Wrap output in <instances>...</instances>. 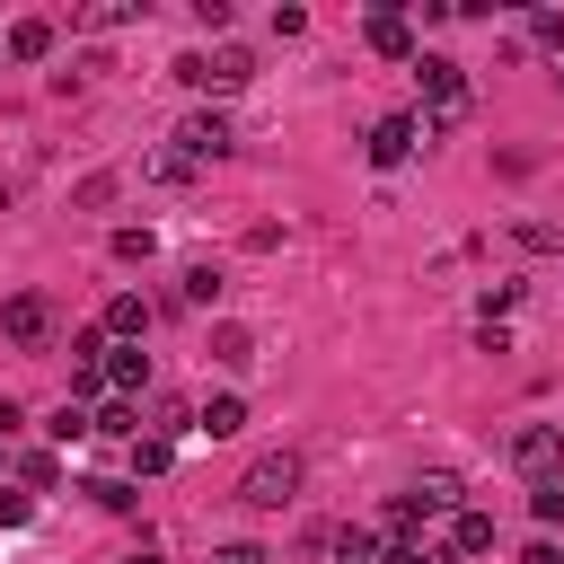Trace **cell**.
<instances>
[{"label": "cell", "instance_id": "6da1fadb", "mask_svg": "<svg viewBox=\"0 0 564 564\" xmlns=\"http://www.w3.org/2000/svg\"><path fill=\"white\" fill-rule=\"evenodd\" d=\"M300 494V458L291 449H264V458H247V476H238V502H256V511H282Z\"/></svg>", "mask_w": 564, "mask_h": 564}, {"label": "cell", "instance_id": "7a4b0ae2", "mask_svg": "<svg viewBox=\"0 0 564 564\" xmlns=\"http://www.w3.org/2000/svg\"><path fill=\"white\" fill-rule=\"evenodd\" d=\"M176 79H185V88H247V79H256V53H247V44H212V53H185Z\"/></svg>", "mask_w": 564, "mask_h": 564}, {"label": "cell", "instance_id": "3957f363", "mask_svg": "<svg viewBox=\"0 0 564 564\" xmlns=\"http://www.w3.org/2000/svg\"><path fill=\"white\" fill-rule=\"evenodd\" d=\"M0 335H9V344H18V352H44V344H53V335H62V308H53V300H44V291H18V300H9V308H0Z\"/></svg>", "mask_w": 564, "mask_h": 564}, {"label": "cell", "instance_id": "277c9868", "mask_svg": "<svg viewBox=\"0 0 564 564\" xmlns=\"http://www.w3.org/2000/svg\"><path fill=\"white\" fill-rule=\"evenodd\" d=\"M229 141H238L229 115H185V123H176V150H185L194 167H203V159H229Z\"/></svg>", "mask_w": 564, "mask_h": 564}, {"label": "cell", "instance_id": "5b68a950", "mask_svg": "<svg viewBox=\"0 0 564 564\" xmlns=\"http://www.w3.org/2000/svg\"><path fill=\"white\" fill-rule=\"evenodd\" d=\"M511 458H520V476H538V485H546V476L564 467V432H555V423H529V432L511 441Z\"/></svg>", "mask_w": 564, "mask_h": 564}, {"label": "cell", "instance_id": "8992f818", "mask_svg": "<svg viewBox=\"0 0 564 564\" xmlns=\"http://www.w3.org/2000/svg\"><path fill=\"white\" fill-rule=\"evenodd\" d=\"M414 141H423V123H414V115H379V123H370V159H379V167L414 159Z\"/></svg>", "mask_w": 564, "mask_h": 564}, {"label": "cell", "instance_id": "52a82bcc", "mask_svg": "<svg viewBox=\"0 0 564 564\" xmlns=\"http://www.w3.org/2000/svg\"><path fill=\"white\" fill-rule=\"evenodd\" d=\"M361 35H370V53H388V62H414V26H405L397 9H370V26H361Z\"/></svg>", "mask_w": 564, "mask_h": 564}, {"label": "cell", "instance_id": "ba28073f", "mask_svg": "<svg viewBox=\"0 0 564 564\" xmlns=\"http://www.w3.org/2000/svg\"><path fill=\"white\" fill-rule=\"evenodd\" d=\"M485 546H494V520H485V511H449L441 555H485Z\"/></svg>", "mask_w": 564, "mask_h": 564}, {"label": "cell", "instance_id": "9c48e42d", "mask_svg": "<svg viewBox=\"0 0 564 564\" xmlns=\"http://www.w3.org/2000/svg\"><path fill=\"white\" fill-rule=\"evenodd\" d=\"M194 432H212V441H229V432H247V405L220 388V397H203V414H194Z\"/></svg>", "mask_w": 564, "mask_h": 564}, {"label": "cell", "instance_id": "30bf717a", "mask_svg": "<svg viewBox=\"0 0 564 564\" xmlns=\"http://www.w3.org/2000/svg\"><path fill=\"white\" fill-rule=\"evenodd\" d=\"M106 335H150V300L141 291H115L106 300Z\"/></svg>", "mask_w": 564, "mask_h": 564}, {"label": "cell", "instance_id": "8fae6325", "mask_svg": "<svg viewBox=\"0 0 564 564\" xmlns=\"http://www.w3.org/2000/svg\"><path fill=\"white\" fill-rule=\"evenodd\" d=\"M9 53H18V62H44V53H53V18H18V26H9Z\"/></svg>", "mask_w": 564, "mask_h": 564}, {"label": "cell", "instance_id": "7c38bea8", "mask_svg": "<svg viewBox=\"0 0 564 564\" xmlns=\"http://www.w3.org/2000/svg\"><path fill=\"white\" fill-rule=\"evenodd\" d=\"M212 361H220V370H247V361H256V335H247V326H212Z\"/></svg>", "mask_w": 564, "mask_h": 564}, {"label": "cell", "instance_id": "4fadbf2b", "mask_svg": "<svg viewBox=\"0 0 564 564\" xmlns=\"http://www.w3.org/2000/svg\"><path fill=\"white\" fill-rule=\"evenodd\" d=\"M141 379H150L141 352H106V388H115V397H141Z\"/></svg>", "mask_w": 564, "mask_h": 564}, {"label": "cell", "instance_id": "5bb4252c", "mask_svg": "<svg viewBox=\"0 0 564 564\" xmlns=\"http://www.w3.org/2000/svg\"><path fill=\"white\" fill-rule=\"evenodd\" d=\"M44 432H53V441H88V432H97V414H88V405H79V397H62V405H53V423H44Z\"/></svg>", "mask_w": 564, "mask_h": 564}, {"label": "cell", "instance_id": "9a60e30c", "mask_svg": "<svg viewBox=\"0 0 564 564\" xmlns=\"http://www.w3.org/2000/svg\"><path fill=\"white\" fill-rule=\"evenodd\" d=\"M511 238H520L529 256H564V229H555V220H511Z\"/></svg>", "mask_w": 564, "mask_h": 564}, {"label": "cell", "instance_id": "2e32d148", "mask_svg": "<svg viewBox=\"0 0 564 564\" xmlns=\"http://www.w3.org/2000/svg\"><path fill=\"white\" fill-rule=\"evenodd\" d=\"M229 282H220V264H185V308H212Z\"/></svg>", "mask_w": 564, "mask_h": 564}, {"label": "cell", "instance_id": "e0dca14e", "mask_svg": "<svg viewBox=\"0 0 564 564\" xmlns=\"http://www.w3.org/2000/svg\"><path fill=\"white\" fill-rule=\"evenodd\" d=\"M185 176H194L185 150H150V185H185Z\"/></svg>", "mask_w": 564, "mask_h": 564}, {"label": "cell", "instance_id": "ac0fdd59", "mask_svg": "<svg viewBox=\"0 0 564 564\" xmlns=\"http://www.w3.org/2000/svg\"><path fill=\"white\" fill-rule=\"evenodd\" d=\"M97 432H115V441H141V414H132V397H115V405L97 414Z\"/></svg>", "mask_w": 564, "mask_h": 564}, {"label": "cell", "instance_id": "d6986e66", "mask_svg": "<svg viewBox=\"0 0 564 564\" xmlns=\"http://www.w3.org/2000/svg\"><path fill=\"white\" fill-rule=\"evenodd\" d=\"M167 458H176V449H167V441H159V432H141V441H132V467H141V476H159V467H167Z\"/></svg>", "mask_w": 564, "mask_h": 564}, {"label": "cell", "instance_id": "ffe728a7", "mask_svg": "<svg viewBox=\"0 0 564 564\" xmlns=\"http://www.w3.org/2000/svg\"><path fill=\"white\" fill-rule=\"evenodd\" d=\"M529 511H538V520H564V476H546V485H529Z\"/></svg>", "mask_w": 564, "mask_h": 564}, {"label": "cell", "instance_id": "44dd1931", "mask_svg": "<svg viewBox=\"0 0 564 564\" xmlns=\"http://www.w3.org/2000/svg\"><path fill=\"white\" fill-rule=\"evenodd\" d=\"M115 256L123 264H150V229H115Z\"/></svg>", "mask_w": 564, "mask_h": 564}, {"label": "cell", "instance_id": "7402d4cb", "mask_svg": "<svg viewBox=\"0 0 564 564\" xmlns=\"http://www.w3.org/2000/svg\"><path fill=\"white\" fill-rule=\"evenodd\" d=\"M88 494H97V502H106V511H132V485H123V476H97V485H88Z\"/></svg>", "mask_w": 564, "mask_h": 564}, {"label": "cell", "instance_id": "603a6c76", "mask_svg": "<svg viewBox=\"0 0 564 564\" xmlns=\"http://www.w3.org/2000/svg\"><path fill=\"white\" fill-rule=\"evenodd\" d=\"M529 35H538V44H555V53H564V18H555V9H538V18H529Z\"/></svg>", "mask_w": 564, "mask_h": 564}, {"label": "cell", "instance_id": "cb8c5ba5", "mask_svg": "<svg viewBox=\"0 0 564 564\" xmlns=\"http://www.w3.org/2000/svg\"><path fill=\"white\" fill-rule=\"evenodd\" d=\"M26 511H35V502H26V494H0V529H18V520H26Z\"/></svg>", "mask_w": 564, "mask_h": 564}, {"label": "cell", "instance_id": "d4e9b609", "mask_svg": "<svg viewBox=\"0 0 564 564\" xmlns=\"http://www.w3.org/2000/svg\"><path fill=\"white\" fill-rule=\"evenodd\" d=\"M212 564H273V555H264V546H220Z\"/></svg>", "mask_w": 564, "mask_h": 564}, {"label": "cell", "instance_id": "484cf974", "mask_svg": "<svg viewBox=\"0 0 564 564\" xmlns=\"http://www.w3.org/2000/svg\"><path fill=\"white\" fill-rule=\"evenodd\" d=\"M18 423H26V414H18V405H9V397H0V441H9V432H18Z\"/></svg>", "mask_w": 564, "mask_h": 564}, {"label": "cell", "instance_id": "4316f807", "mask_svg": "<svg viewBox=\"0 0 564 564\" xmlns=\"http://www.w3.org/2000/svg\"><path fill=\"white\" fill-rule=\"evenodd\" d=\"M123 564H167V555H159V546H132V555H123Z\"/></svg>", "mask_w": 564, "mask_h": 564}, {"label": "cell", "instance_id": "83f0119b", "mask_svg": "<svg viewBox=\"0 0 564 564\" xmlns=\"http://www.w3.org/2000/svg\"><path fill=\"white\" fill-rule=\"evenodd\" d=\"M520 564H564V555H555V546H529V555H520Z\"/></svg>", "mask_w": 564, "mask_h": 564}]
</instances>
